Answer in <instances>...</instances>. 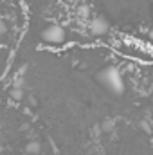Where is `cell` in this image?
<instances>
[{
	"label": "cell",
	"instance_id": "cell-4",
	"mask_svg": "<svg viewBox=\"0 0 153 155\" xmlns=\"http://www.w3.org/2000/svg\"><path fill=\"white\" fill-rule=\"evenodd\" d=\"M40 150H41V146H40L38 141H31V143L27 144V153H31V155H38V153H40Z\"/></svg>",
	"mask_w": 153,
	"mask_h": 155
},
{
	"label": "cell",
	"instance_id": "cell-1",
	"mask_svg": "<svg viewBox=\"0 0 153 155\" xmlns=\"http://www.w3.org/2000/svg\"><path fill=\"white\" fill-rule=\"evenodd\" d=\"M97 79L101 81V85H105L112 94L115 96H121L124 92V81H122V76L121 72L115 69V67H106L103 69L99 74H97Z\"/></svg>",
	"mask_w": 153,
	"mask_h": 155
},
{
	"label": "cell",
	"instance_id": "cell-3",
	"mask_svg": "<svg viewBox=\"0 0 153 155\" xmlns=\"http://www.w3.org/2000/svg\"><path fill=\"white\" fill-rule=\"evenodd\" d=\"M108 22L105 20V18H101V16H97V18H94L92 22H90V31H92V35H96V36H103V35H106L108 33Z\"/></svg>",
	"mask_w": 153,
	"mask_h": 155
},
{
	"label": "cell",
	"instance_id": "cell-2",
	"mask_svg": "<svg viewBox=\"0 0 153 155\" xmlns=\"http://www.w3.org/2000/svg\"><path fill=\"white\" fill-rule=\"evenodd\" d=\"M41 40L47 43H61V41H65V31H63V27L52 24V25L45 27V31H41Z\"/></svg>",
	"mask_w": 153,
	"mask_h": 155
},
{
	"label": "cell",
	"instance_id": "cell-8",
	"mask_svg": "<svg viewBox=\"0 0 153 155\" xmlns=\"http://www.w3.org/2000/svg\"><path fill=\"white\" fill-rule=\"evenodd\" d=\"M79 13H81L83 16H86V15H88V7H85V5H81V7H79Z\"/></svg>",
	"mask_w": 153,
	"mask_h": 155
},
{
	"label": "cell",
	"instance_id": "cell-6",
	"mask_svg": "<svg viewBox=\"0 0 153 155\" xmlns=\"http://www.w3.org/2000/svg\"><path fill=\"white\" fill-rule=\"evenodd\" d=\"M112 128H114V121H110V119H108V121H105V123H103V130H105V132H110Z\"/></svg>",
	"mask_w": 153,
	"mask_h": 155
},
{
	"label": "cell",
	"instance_id": "cell-5",
	"mask_svg": "<svg viewBox=\"0 0 153 155\" xmlns=\"http://www.w3.org/2000/svg\"><path fill=\"white\" fill-rule=\"evenodd\" d=\"M11 97H13L15 101H20V99L24 97V90H22V87H15V88L11 90Z\"/></svg>",
	"mask_w": 153,
	"mask_h": 155
},
{
	"label": "cell",
	"instance_id": "cell-7",
	"mask_svg": "<svg viewBox=\"0 0 153 155\" xmlns=\"http://www.w3.org/2000/svg\"><path fill=\"white\" fill-rule=\"evenodd\" d=\"M141 128H142V130H146V132H151V126H150V123H148V121H141Z\"/></svg>",
	"mask_w": 153,
	"mask_h": 155
},
{
	"label": "cell",
	"instance_id": "cell-9",
	"mask_svg": "<svg viewBox=\"0 0 153 155\" xmlns=\"http://www.w3.org/2000/svg\"><path fill=\"white\" fill-rule=\"evenodd\" d=\"M150 38L153 40V29H151V31H150Z\"/></svg>",
	"mask_w": 153,
	"mask_h": 155
}]
</instances>
